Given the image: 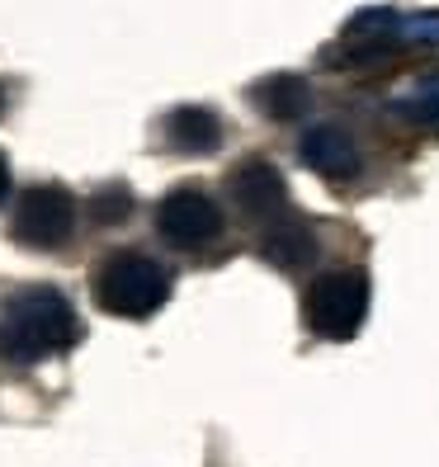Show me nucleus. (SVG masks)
<instances>
[{"label":"nucleus","instance_id":"1","mask_svg":"<svg viewBox=\"0 0 439 467\" xmlns=\"http://www.w3.org/2000/svg\"><path fill=\"white\" fill-rule=\"evenodd\" d=\"M80 340V317L71 312V302L47 288H19L15 297H5L0 307V359L5 364H38L52 354H67Z\"/></svg>","mask_w":439,"mask_h":467},{"label":"nucleus","instance_id":"2","mask_svg":"<svg viewBox=\"0 0 439 467\" xmlns=\"http://www.w3.org/2000/svg\"><path fill=\"white\" fill-rule=\"evenodd\" d=\"M95 302L109 317H128V321H142L152 312L166 307L171 297V274L161 269L152 255L142 251H114L95 265Z\"/></svg>","mask_w":439,"mask_h":467},{"label":"nucleus","instance_id":"3","mask_svg":"<svg viewBox=\"0 0 439 467\" xmlns=\"http://www.w3.org/2000/svg\"><path fill=\"white\" fill-rule=\"evenodd\" d=\"M369 317V279L360 269H331L308 284L303 321L321 340H350Z\"/></svg>","mask_w":439,"mask_h":467},{"label":"nucleus","instance_id":"4","mask_svg":"<svg viewBox=\"0 0 439 467\" xmlns=\"http://www.w3.org/2000/svg\"><path fill=\"white\" fill-rule=\"evenodd\" d=\"M76 232V199L62 184H34L15 208V241L29 251H57Z\"/></svg>","mask_w":439,"mask_h":467},{"label":"nucleus","instance_id":"5","mask_svg":"<svg viewBox=\"0 0 439 467\" xmlns=\"http://www.w3.org/2000/svg\"><path fill=\"white\" fill-rule=\"evenodd\" d=\"M156 232L175 251H204L223 236V208H217L204 189H171L156 203Z\"/></svg>","mask_w":439,"mask_h":467},{"label":"nucleus","instance_id":"6","mask_svg":"<svg viewBox=\"0 0 439 467\" xmlns=\"http://www.w3.org/2000/svg\"><path fill=\"white\" fill-rule=\"evenodd\" d=\"M232 189V203L246 223H260V227H274L288 208V189H284V175L269 166V161H246V166L232 171L227 180Z\"/></svg>","mask_w":439,"mask_h":467},{"label":"nucleus","instance_id":"7","mask_svg":"<svg viewBox=\"0 0 439 467\" xmlns=\"http://www.w3.org/2000/svg\"><path fill=\"white\" fill-rule=\"evenodd\" d=\"M298 156H303V166L317 171L321 180H354L360 175V147H354V137L345 128H336V123L308 128Z\"/></svg>","mask_w":439,"mask_h":467},{"label":"nucleus","instance_id":"8","mask_svg":"<svg viewBox=\"0 0 439 467\" xmlns=\"http://www.w3.org/2000/svg\"><path fill=\"white\" fill-rule=\"evenodd\" d=\"M251 99H256L260 114L288 123V119H303L312 109V86L303 76H293V71H274V76H265V80L251 86Z\"/></svg>","mask_w":439,"mask_h":467},{"label":"nucleus","instance_id":"9","mask_svg":"<svg viewBox=\"0 0 439 467\" xmlns=\"http://www.w3.org/2000/svg\"><path fill=\"white\" fill-rule=\"evenodd\" d=\"M166 142L175 151H213L217 142H223V123H217L213 109L184 104V109H175V114L166 119Z\"/></svg>","mask_w":439,"mask_h":467},{"label":"nucleus","instance_id":"10","mask_svg":"<svg viewBox=\"0 0 439 467\" xmlns=\"http://www.w3.org/2000/svg\"><path fill=\"white\" fill-rule=\"evenodd\" d=\"M265 260L279 265V269H293V265H308L317 255V236L308 223H298V217H279L269 232H265Z\"/></svg>","mask_w":439,"mask_h":467},{"label":"nucleus","instance_id":"11","mask_svg":"<svg viewBox=\"0 0 439 467\" xmlns=\"http://www.w3.org/2000/svg\"><path fill=\"white\" fill-rule=\"evenodd\" d=\"M128 213H132V194H128V184H104L99 194L90 199V217L99 227H109V223H128Z\"/></svg>","mask_w":439,"mask_h":467},{"label":"nucleus","instance_id":"12","mask_svg":"<svg viewBox=\"0 0 439 467\" xmlns=\"http://www.w3.org/2000/svg\"><path fill=\"white\" fill-rule=\"evenodd\" d=\"M411 114H421V119H439V80H430V86H421L416 95L406 99Z\"/></svg>","mask_w":439,"mask_h":467},{"label":"nucleus","instance_id":"13","mask_svg":"<svg viewBox=\"0 0 439 467\" xmlns=\"http://www.w3.org/2000/svg\"><path fill=\"white\" fill-rule=\"evenodd\" d=\"M5 194H10V166H5V156H0V203H5Z\"/></svg>","mask_w":439,"mask_h":467},{"label":"nucleus","instance_id":"14","mask_svg":"<svg viewBox=\"0 0 439 467\" xmlns=\"http://www.w3.org/2000/svg\"><path fill=\"white\" fill-rule=\"evenodd\" d=\"M0 109H5V90H0Z\"/></svg>","mask_w":439,"mask_h":467}]
</instances>
